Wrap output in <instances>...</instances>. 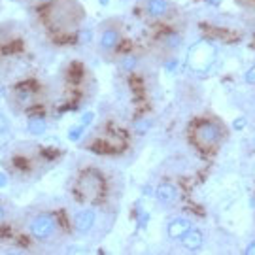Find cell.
Instances as JSON below:
<instances>
[{"mask_svg":"<svg viewBox=\"0 0 255 255\" xmlns=\"http://www.w3.org/2000/svg\"><path fill=\"white\" fill-rule=\"evenodd\" d=\"M27 130L32 136H42L47 130V121L42 116H32L27 119Z\"/></svg>","mask_w":255,"mask_h":255,"instance_id":"obj_12","label":"cell"},{"mask_svg":"<svg viewBox=\"0 0 255 255\" xmlns=\"http://www.w3.org/2000/svg\"><path fill=\"white\" fill-rule=\"evenodd\" d=\"M149 127H151V121H149V119H144V121H136V123H134V128H136L138 132H146Z\"/></svg>","mask_w":255,"mask_h":255,"instance_id":"obj_17","label":"cell"},{"mask_svg":"<svg viewBox=\"0 0 255 255\" xmlns=\"http://www.w3.org/2000/svg\"><path fill=\"white\" fill-rule=\"evenodd\" d=\"M172 2L170 0H146L144 11L151 19H166L172 13Z\"/></svg>","mask_w":255,"mask_h":255,"instance_id":"obj_6","label":"cell"},{"mask_svg":"<svg viewBox=\"0 0 255 255\" xmlns=\"http://www.w3.org/2000/svg\"><path fill=\"white\" fill-rule=\"evenodd\" d=\"M97 223V212L93 208H83L74 216V227L78 233H89Z\"/></svg>","mask_w":255,"mask_h":255,"instance_id":"obj_9","label":"cell"},{"mask_svg":"<svg viewBox=\"0 0 255 255\" xmlns=\"http://www.w3.org/2000/svg\"><path fill=\"white\" fill-rule=\"evenodd\" d=\"M4 214H6V212H4V206H2V204H0V221H2V219H4Z\"/></svg>","mask_w":255,"mask_h":255,"instance_id":"obj_24","label":"cell"},{"mask_svg":"<svg viewBox=\"0 0 255 255\" xmlns=\"http://www.w3.org/2000/svg\"><path fill=\"white\" fill-rule=\"evenodd\" d=\"M163 46L168 49H176V47L182 46V36L180 34H164L163 36Z\"/></svg>","mask_w":255,"mask_h":255,"instance_id":"obj_13","label":"cell"},{"mask_svg":"<svg viewBox=\"0 0 255 255\" xmlns=\"http://www.w3.org/2000/svg\"><path fill=\"white\" fill-rule=\"evenodd\" d=\"M85 125H78V127H72L70 130H68V140H72V142H78L80 138H82V134H83V130H85Z\"/></svg>","mask_w":255,"mask_h":255,"instance_id":"obj_15","label":"cell"},{"mask_svg":"<svg viewBox=\"0 0 255 255\" xmlns=\"http://www.w3.org/2000/svg\"><path fill=\"white\" fill-rule=\"evenodd\" d=\"M76 191L85 202H95L99 201L104 193V180L99 172L95 170H85L80 176V180L76 183Z\"/></svg>","mask_w":255,"mask_h":255,"instance_id":"obj_3","label":"cell"},{"mask_svg":"<svg viewBox=\"0 0 255 255\" xmlns=\"http://www.w3.org/2000/svg\"><path fill=\"white\" fill-rule=\"evenodd\" d=\"M225 128L218 119H202L193 128V142L201 149H214L221 144Z\"/></svg>","mask_w":255,"mask_h":255,"instance_id":"obj_2","label":"cell"},{"mask_svg":"<svg viewBox=\"0 0 255 255\" xmlns=\"http://www.w3.org/2000/svg\"><path fill=\"white\" fill-rule=\"evenodd\" d=\"M8 128H9L8 118H6L4 114H0V136H2V134H6V132H8Z\"/></svg>","mask_w":255,"mask_h":255,"instance_id":"obj_18","label":"cell"},{"mask_svg":"<svg viewBox=\"0 0 255 255\" xmlns=\"http://www.w3.org/2000/svg\"><path fill=\"white\" fill-rule=\"evenodd\" d=\"M121 42V30L114 25H108L106 28H102L101 36H99V46L102 51H114Z\"/></svg>","mask_w":255,"mask_h":255,"instance_id":"obj_7","label":"cell"},{"mask_svg":"<svg viewBox=\"0 0 255 255\" xmlns=\"http://www.w3.org/2000/svg\"><path fill=\"white\" fill-rule=\"evenodd\" d=\"M246 123H248L246 118H237L233 121V128H235V130H242V128L246 127Z\"/></svg>","mask_w":255,"mask_h":255,"instance_id":"obj_19","label":"cell"},{"mask_svg":"<svg viewBox=\"0 0 255 255\" xmlns=\"http://www.w3.org/2000/svg\"><path fill=\"white\" fill-rule=\"evenodd\" d=\"M244 254H246V255H255V240L248 244L246 250H244Z\"/></svg>","mask_w":255,"mask_h":255,"instance_id":"obj_21","label":"cell"},{"mask_svg":"<svg viewBox=\"0 0 255 255\" xmlns=\"http://www.w3.org/2000/svg\"><path fill=\"white\" fill-rule=\"evenodd\" d=\"M193 225L191 221L187 218H174L170 219V223H168V227H166V235L170 240H180V238L187 233V231H191Z\"/></svg>","mask_w":255,"mask_h":255,"instance_id":"obj_10","label":"cell"},{"mask_svg":"<svg viewBox=\"0 0 255 255\" xmlns=\"http://www.w3.org/2000/svg\"><path fill=\"white\" fill-rule=\"evenodd\" d=\"M121 68H123V70H127V72L134 70V68H136V57H134V55H127V57H123V59H121Z\"/></svg>","mask_w":255,"mask_h":255,"instance_id":"obj_14","label":"cell"},{"mask_svg":"<svg viewBox=\"0 0 255 255\" xmlns=\"http://www.w3.org/2000/svg\"><path fill=\"white\" fill-rule=\"evenodd\" d=\"M82 17V11H80V6L76 2H57L51 9V21L59 28L70 27V25H78V19Z\"/></svg>","mask_w":255,"mask_h":255,"instance_id":"obj_4","label":"cell"},{"mask_svg":"<svg viewBox=\"0 0 255 255\" xmlns=\"http://www.w3.org/2000/svg\"><path fill=\"white\" fill-rule=\"evenodd\" d=\"M216 63H218V47L210 40L195 42L187 51V66L193 74L206 76L208 72H212Z\"/></svg>","mask_w":255,"mask_h":255,"instance_id":"obj_1","label":"cell"},{"mask_svg":"<svg viewBox=\"0 0 255 255\" xmlns=\"http://www.w3.org/2000/svg\"><path fill=\"white\" fill-rule=\"evenodd\" d=\"M93 119H95V114L93 112H85L82 116V125H89V123H93Z\"/></svg>","mask_w":255,"mask_h":255,"instance_id":"obj_20","label":"cell"},{"mask_svg":"<svg viewBox=\"0 0 255 255\" xmlns=\"http://www.w3.org/2000/svg\"><path fill=\"white\" fill-rule=\"evenodd\" d=\"M6 183H8V178H6V174L0 172V187H4Z\"/></svg>","mask_w":255,"mask_h":255,"instance_id":"obj_23","label":"cell"},{"mask_svg":"<svg viewBox=\"0 0 255 255\" xmlns=\"http://www.w3.org/2000/svg\"><path fill=\"white\" fill-rule=\"evenodd\" d=\"M180 244H182L187 252H199L204 244V237H202V233L199 229H191V231H187L182 238H180Z\"/></svg>","mask_w":255,"mask_h":255,"instance_id":"obj_11","label":"cell"},{"mask_svg":"<svg viewBox=\"0 0 255 255\" xmlns=\"http://www.w3.org/2000/svg\"><path fill=\"white\" fill-rule=\"evenodd\" d=\"M155 199L159 201L161 206H172L178 201V187L170 182H163L155 189Z\"/></svg>","mask_w":255,"mask_h":255,"instance_id":"obj_8","label":"cell"},{"mask_svg":"<svg viewBox=\"0 0 255 255\" xmlns=\"http://www.w3.org/2000/svg\"><path fill=\"white\" fill-rule=\"evenodd\" d=\"M244 80H246V83H250V85H255V64H252V66L246 70Z\"/></svg>","mask_w":255,"mask_h":255,"instance_id":"obj_16","label":"cell"},{"mask_svg":"<svg viewBox=\"0 0 255 255\" xmlns=\"http://www.w3.org/2000/svg\"><path fill=\"white\" fill-rule=\"evenodd\" d=\"M99 4H101V6H108L110 0H99Z\"/></svg>","mask_w":255,"mask_h":255,"instance_id":"obj_25","label":"cell"},{"mask_svg":"<svg viewBox=\"0 0 255 255\" xmlns=\"http://www.w3.org/2000/svg\"><path fill=\"white\" fill-rule=\"evenodd\" d=\"M91 36H93L91 30H85V32H82V42H91Z\"/></svg>","mask_w":255,"mask_h":255,"instance_id":"obj_22","label":"cell"},{"mask_svg":"<svg viewBox=\"0 0 255 255\" xmlns=\"http://www.w3.org/2000/svg\"><path fill=\"white\" fill-rule=\"evenodd\" d=\"M57 231V219L53 214H38L30 223V235L36 240H49Z\"/></svg>","mask_w":255,"mask_h":255,"instance_id":"obj_5","label":"cell"}]
</instances>
